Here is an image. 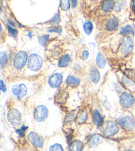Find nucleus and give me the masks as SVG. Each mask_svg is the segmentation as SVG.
<instances>
[{"label":"nucleus","mask_w":135,"mask_h":151,"mask_svg":"<svg viewBox=\"0 0 135 151\" xmlns=\"http://www.w3.org/2000/svg\"><path fill=\"white\" fill-rule=\"evenodd\" d=\"M7 120L13 126H19L21 123V114L18 110L13 109L7 113Z\"/></svg>","instance_id":"7ed1b4c3"},{"label":"nucleus","mask_w":135,"mask_h":151,"mask_svg":"<svg viewBox=\"0 0 135 151\" xmlns=\"http://www.w3.org/2000/svg\"><path fill=\"white\" fill-rule=\"evenodd\" d=\"M60 5L63 10H68L70 7V0H60Z\"/></svg>","instance_id":"393cba45"},{"label":"nucleus","mask_w":135,"mask_h":151,"mask_svg":"<svg viewBox=\"0 0 135 151\" xmlns=\"http://www.w3.org/2000/svg\"><path fill=\"white\" fill-rule=\"evenodd\" d=\"M28 58L27 53L25 51H19L17 55L13 60V65L15 68L20 70L23 68L24 66L25 65Z\"/></svg>","instance_id":"f03ea898"},{"label":"nucleus","mask_w":135,"mask_h":151,"mask_svg":"<svg viewBox=\"0 0 135 151\" xmlns=\"http://www.w3.org/2000/svg\"><path fill=\"white\" fill-rule=\"evenodd\" d=\"M82 142L80 141H75L70 145L69 151H82Z\"/></svg>","instance_id":"dca6fc26"},{"label":"nucleus","mask_w":135,"mask_h":151,"mask_svg":"<svg viewBox=\"0 0 135 151\" xmlns=\"http://www.w3.org/2000/svg\"><path fill=\"white\" fill-rule=\"evenodd\" d=\"M70 61H71L70 56L69 55H64L63 57L60 59V60L59 61L58 66L59 67H61V68L67 67L69 64Z\"/></svg>","instance_id":"aec40b11"},{"label":"nucleus","mask_w":135,"mask_h":151,"mask_svg":"<svg viewBox=\"0 0 135 151\" xmlns=\"http://www.w3.org/2000/svg\"><path fill=\"white\" fill-rule=\"evenodd\" d=\"M134 30L133 27L131 25H126L120 29V34L122 35H133Z\"/></svg>","instance_id":"412c9836"},{"label":"nucleus","mask_w":135,"mask_h":151,"mask_svg":"<svg viewBox=\"0 0 135 151\" xmlns=\"http://www.w3.org/2000/svg\"><path fill=\"white\" fill-rule=\"evenodd\" d=\"M34 118L37 121L42 122L44 121L48 116V110L44 106H38L34 111Z\"/></svg>","instance_id":"423d86ee"},{"label":"nucleus","mask_w":135,"mask_h":151,"mask_svg":"<svg viewBox=\"0 0 135 151\" xmlns=\"http://www.w3.org/2000/svg\"><path fill=\"white\" fill-rule=\"evenodd\" d=\"M7 62V55L4 52H1V53H0V63H1V66L2 68H4L5 65H6Z\"/></svg>","instance_id":"b1692460"},{"label":"nucleus","mask_w":135,"mask_h":151,"mask_svg":"<svg viewBox=\"0 0 135 151\" xmlns=\"http://www.w3.org/2000/svg\"><path fill=\"white\" fill-rule=\"evenodd\" d=\"M28 139L31 143L37 148H42L44 145V141L42 137L34 132H31L28 134Z\"/></svg>","instance_id":"0eeeda50"},{"label":"nucleus","mask_w":135,"mask_h":151,"mask_svg":"<svg viewBox=\"0 0 135 151\" xmlns=\"http://www.w3.org/2000/svg\"><path fill=\"white\" fill-rule=\"evenodd\" d=\"M12 92L13 95H15L18 98H23L24 96H25L27 92L26 86L22 83V84L15 85L12 88Z\"/></svg>","instance_id":"6e6552de"},{"label":"nucleus","mask_w":135,"mask_h":151,"mask_svg":"<svg viewBox=\"0 0 135 151\" xmlns=\"http://www.w3.org/2000/svg\"><path fill=\"white\" fill-rule=\"evenodd\" d=\"M114 7V0H106L102 6V10L104 12H110Z\"/></svg>","instance_id":"4468645a"},{"label":"nucleus","mask_w":135,"mask_h":151,"mask_svg":"<svg viewBox=\"0 0 135 151\" xmlns=\"http://www.w3.org/2000/svg\"><path fill=\"white\" fill-rule=\"evenodd\" d=\"M119 130L117 125L113 121H108L106 123V125L104 126L103 134L106 137L113 136Z\"/></svg>","instance_id":"20e7f679"},{"label":"nucleus","mask_w":135,"mask_h":151,"mask_svg":"<svg viewBox=\"0 0 135 151\" xmlns=\"http://www.w3.org/2000/svg\"><path fill=\"white\" fill-rule=\"evenodd\" d=\"M96 63V65L98 66V67L99 68H104L105 66H106V59L104 58V56L102 55L100 52H99L98 55H97Z\"/></svg>","instance_id":"f3484780"},{"label":"nucleus","mask_w":135,"mask_h":151,"mask_svg":"<svg viewBox=\"0 0 135 151\" xmlns=\"http://www.w3.org/2000/svg\"><path fill=\"white\" fill-rule=\"evenodd\" d=\"M71 4L72 7H75L77 5V0H71Z\"/></svg>","instance_id":"72a5a7b5"},{"label":"nucleus","mask_w":135,"mask_h":151,"mask_svg":"<svg viewBox=\"0 0 135 151\" xmlns=\"http://www.w3.org/2000/svg\"><path fill=\"white\" fill-rule=\"evenodd\" d=\"M73 119H74V116L72 115V113H70L66 117V121L68 123H71L72 121H73Z\"/></svg>","instance_id":"c756f323"},{"label":"nucleus","mask_w":135,"mask_h":151,"mask_svg":"<svg viewBox=\"0 0 135 151\" xmlns=\"http://www.w3.org/2000/svg\"><path fill=\"white\" fill-rule=\"evenodd\" d=\"M133 40L130 37H126V39L124 40L123 43L122 45V47H121V52L123 55H126L128 54L131 53L132 50H133Z\"/></svg>","instance_id":"9b49d317"},{"label":"nucleus","mask_w":135,"mask_h":151,"mask_svg":"<svg viewBox=\"0 0 135 151\" xmlns=\"http://www.w3.org/2000/svg\"><path fill=\"white\" fill-rule=\"evenodd\" d=\"M119 26V21L115 17L111 18L106 24V27L108 31H115Z\"/></svg>","instance_id":"ddd939ff"},{"label":"nucleus","mask_w":135,"mask_h":151,"mask_svg":"<svg viewBox=\"0 0 135 151\" xmlns=\"http://www.w3.org/2000/svg\"><path fill=\"white\" fill-rule=\"evenodd\" d=\"M88 56H89L88 51L84 50L82 52V58L84 59V60H86V59L88 58Z\"/></svg>","instance_id":"2f4dec72"},{"label":"nucleus","mask_w":135,"mask_h":151,"mask_svg":"<svg viewBox=\"0 0 135 151\" xmlns=\"http://www.w3.org/2000/svg\"><path fill=\"white\" fill-rule=\"evenodd\" d=\"M7 29H8V31H9V34L11 35L13 37L15 38L17 36V30L13 27L11 25H7Z\"/></svg>","instance_id":"a878e982"},{"label":"nucleus","mask_w":135,"mask_h":151,"mask_svg":"<svg viewBox=\"0 0 135 151\" xmlns=\"http://www.w3.org/2000/svg\"><path fill=\"white\" fill-rule=\"evenodd\" d=\"M93 120L94 123L96 126H99L103 122V117L98 110L95 109L93 113Z\"/></svg>","instance_id":"2eb2a0df"},{"label":"nucleus","mask_w":135,"mask_h":151,"mask_svg":"<svg viewBox=\"0 0 135 151\" xmlns=\"http://www.w3.org/2000/svg\"><path fill=\"white\" fill-rule=\"evenodd\" d=\"M48 39H49V35H44L39 37L38 40H39L40 44L42 46H43V47H45V45H46Z\"/></svg>","instance_id":"bb28decb"},{"label":"nucleus","mask_w":135,"mask_h":151,"mask_svg":"<svg viewBox=\"0 0 135 151\" xmlns=\"http://www.w3.org/2000/svg\"><path fill=\"white\" fill-rule=\"evenodd\" d=\"M48 31L49 32H55V33H60L61 31V29H58V28H52L50 29H48Z\"/></svg>","instance_id":"473e14b6"},{"label":"nucleus","mask_w":135,"mask_h":151,"mask_svg":"<svg viewBox=\"0 0 135 151\" xmlns=\"http://www.w3.org/2000/svg\"><path fill=\"white\" fill-rule=\"evenodd\" d=\"M89 76H90L92 82L94 83H98L100 79V74H99L98 70L94 66H92L90 68Z\"/></svg>","instance_id":"f8f14e48"},{"label":"nucleus","mask_w":135,"mask_h":151,"mask_svg":"<svg viewBox=\"0 0 135 151\" xmlns=\"http://www.w3.org/2000/svg\"><path fill=\"white\" fill-rule=\"evenodd\" d=\"M0 88H1V91H4V92H5V91H6V90H7L6 86H5V83H4V81H3V80H1V82H0Z\"/></svg>","instance_id":"7c9ffc66"},{"label":"nucleus","mask_w":135,"mask_h":151,"mask_svg":"<svg viewBox=\"0 0 135 151\" xmlns=\"http://www.w3.org/2000/svg\"><path fill=\"white\" fill-rule=\"evenodd\" d=\"M124 151H134V150H131V149H128V150H124Z\"/></svg>","instance_id":"c9c22d12"},{"label":"nucleus","mask_w":135,"mask_h":151,"mask_svg":"<svg viewBox=\"0 0 135 151\" xmlns=\"http://www.w3.org/2000/svg\"><path fill=\"white\" fill-rule=\"evenodd\" d=\"M100 137H98V135H93L92 136L90 139H88V144L89 147H95L100 141Z\"/></svg>","instance_id":"4be33fe9"},{"label":"nucleus","mask_w":135,"mask_h":151,"mask_svg":"<svg viewBox=\"0 0 135 151\" xmlns=\"http://www.w3.org/2000/svg\"><path fill=\"white\" fill-rule=\"evenodd\" d=\"M49 151H63V149L61 145L55 144L50 147Z\"/></svg>","instance_id":"cd10ccee"},{"label":"nucleus","mask_w":135,"mask_h":151,"mask_svg":"<svg viewBox=\"0 0 135 151\" xmlns=\"http://www.w3.org/2000/svg\"><path fill=\"white\" fill-rule=\"evenodd\" d=\"M133 9L134 12H135V0H133Z\"/></svg>","instance_id":"f704fd0d"},{"label":"nucleus","mask_w":135,"mask_h":151,"mask_svg":"<svg viewBox=\"0 0 135 151\" xmlns=\"http://www.w3.org/2000/svg\"><path fill=\"white\" fill-rule=\"evenodd\" d=\"M88 118V111L84 110L80 112L77 115V123L78 124H81L85 123Z\"/></svg>","instance_id":"6ab92c4d"},{"label":"nucleus","mask_w":135,"mask_h":151,"mask_svg":"<svg viewBox=\"0 0 135 151\" xmlns=\"http://www.w3.org/2000/svg\"><path fill=\"white\" fill-rule=\"evenodd\" d=\"M26 129H27L26 127L23 126L20 129H18V130L16 131V132H17V133H18V134L20 137H23L24 134H25V133Z\"/></svg>","instance_id":"c85d7f7f"},{"label":"nucleus","mask_w":135,"mask_h":151,"mask_svg":"<svg viewBox=\"0 0 135 151\" xmlns=\"http://www.w3.org/2000/svg\"><path fill=\"white\" fill-rule=\"evenodd\" d=\"M134 104V98L130 93L123 92L120 96V104L124 108H129Z\"/></svg>","instance_id":"39448f33"},{"label":"nucleus","mask_w":135,"mask_h":151,"mask_svg":"<svg viewBox=\"0 0 135 151\" xmlns=\"http://www.w3.org/2000/svg\"><path fill=\"white\" fill-rule=\"evenodd\" d=\"M83 28H84V30H85V32L86 34L87 35L90 34L92 31L93 29L92 23V22H90V21H86V22L84 24Z\"/></svg>","instance_id":"5701e85b"},{"label":"nucleus","mask_w":135,"mask_h":151,"mask_svg":"<svg viewBox=\"0 0 135 151\" xmlns=\"http://www.w3.org/2000/svg\"><path fill=\"white\" fill-rule=\"evenodd\" d=\"M63 80V76L60 73H55L51 76L49 80H48V83L52 88H58L61 85Z\"/></svg>","instance_id":"1a4fd4ad"},{"label":"nucleus","mask_w":135,"mask_h":151,"mask_svg":"<svg viewBox=\"0 0 135 151\" xmlns=\"http://www.w3.org/2000/svg\"><path fill=\"white\" fill-rule=\"evenodd\" d=\"M118 122L121 126H123L124 128L128 129V130H132V129H134L135 126L133 119L131 117H129V116L119 119L118 120Z\"/></svg>","instance_id":"9d476101"},{"label":"nucleus","mask_w":135,"mask_h":151,"mask_svg":"<svg viewBox=\"0 0 135 151\" xmlns=\"http://www.w3.org/2000/svg\"><path fill=\"white\" fill-rule=\"evenodd\" d=\"M43 64V59L38 55L32 54L28 58V67L32 70L37 71L41 68Z\"/></svg>","instance_id":"f257e3e1"},{"label":"nucleus","mask_w":135,"mask_h":151,"mask_svg":"<svg viewBox=\"0 0 135 151\" xmlns=\"http://www.w3.org/2000/svg\"><path fill=\"white\" fill-rule=\"evenodd\" d=\"M80 81L79 79L75 76H69L67 77L66 80V83L67 85L71 86H77L80 84Z\"/></svg>","instance_id":"a211bd4d"}]
</instances>
